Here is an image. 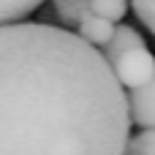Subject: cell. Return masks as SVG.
Segmentation results:
<instances>
[{
  "label": "cell",
  "mask_w": 155,
  "mask_h": 155,
  "mask_svg": "<svg viewBox=\"0 0 155 155\" xmlns=\"http://www.w3.org/2000/svg\"><path fill=\"white\" fill-rule=\"evenodd\" d=\"M112 71L117 76V82L123 84V90H131V87H142L147 84L155 76V54L144 46H136V49H128L123 54H117L112 63Z\"/></svg>",
  "instance_id": "obj_2"
},
{
  "label": "cell",
  "mask_w": 155,
  "mask_h": 155,
  "mask_svg": "<svg viewBox=\"0 0 155 155\" xmlns=\"http://www.w3.org/2000/svg\"><path fill=\"white\" fill-rule=\"evenodd\" d=\"M128 155H155V128H142L139 134L128 136Z\"/></svg>",
  "instance_id": "obj_9"
},
{
  "label": "cell",
  "mask_w": 155,
  "mask_h": 155,
  "mask_svg": "<svg viewBox=\"0 0 155 155\" xmlns=\"http://www.w3.org/2000/svg\"><path fill=\"white\" fill-rule=\"evenodd\" d=\"M128 5H134V14L139 16V22L155 35V0H128Z\"/></svg>",
  "instance_id": "obj_10"
},
{
  "label": "cell",
  "mask_w": 155,
  "mask_h": 155,
  "mask_svg": "<svg viewBox=\"0 0 155 155\" xmlns=\"http://www.w3.org/2000/svg\"><path fill=\"white\" fill-rule=\"evenodd\" d=\"M44 0H0V25L27 19Z\"/></svg>",
  "instance_id": "obj_6"
},
{
  "label": "cell",
  "mask_w": 155,
  "mask_h": 155,
  "mask_svg": "<svg viewBox=\"0 0 155 155\" xmlns=\"http://www.w3.org/2000/svg\"><path fill=\"white\" fill-rule=\"evenodd\" d=\"M125 104H128V120L139 128H155V76L142 84L125 90Z\"/></svg>",
  "instance_id": "obj_3"
},
{
  "label": "cell",
  "mask_w": 155,
  "mask_h": 155,
  "mask_svg": "<svg viewBox=\"0 0 155 155\" xmlns=\"http://www.w3.org/2000/svg\"><path fill=\"white\" fill-rule=\"evenodd\" d=\"M52 3H54V11L63 19V25H74V27L82 19V14L90 11V0H52Z\"/></svg>",
  "instance_id": "obj_7"
},
{
  "label": "cell",
  "mask_w": 155,
  "mask_h": 155,
  "mask_svg": "<svg viewBox=\"0 0 155 155\" xmlns=\"http://www.w3.org/2000/svg\"><path fill=\"white\" fill-rule=\"evenodd\" d=\"M128 136L101 49L46 22L0 25V155H125Z\"/></svg>",
  "instance_id": "obj_1"
},
{
  "label": "cell",
  "mask_w": 155,
  "mask_h": 155,
  "mask_svg": "<svg viewBox=\"0 0 155 155\" xmlns=\"http://www.w3.org/2000/svg\"><path fill=\"white\" fill-rule=\"evenodd\" d=\"M90 11L104 19L123 22V16L128 14V0H90Z\"/></svg>",
  "instance_id": "obj_8"
},
{
  "label": "cell",
  "mask_w": 155,
  "mask_h": 155,
  "mask_svg": "<svg viewBox=\"0 0 155 155\" xmlns=\"http://www.w3.org/2000/svg\"><path fill=\"white\" fill-rule=\"evenodd\" d=\"M125 155H128V153H125Z\"/></svg>",
  "instance_id": "obj_11"
},
{
  "label": "cell",
  "mask_w": 155,
  "mask_h": 155,
  "mask_svg": "<svg viewBox=\"0 0 155 155\" xmlns=\"http://www.w3.org/2000/svg\"><path fill=\"white\" fill-rule=\"evenodd\" d=\"M114 25H117V22L104 19V16L93 14V11H84L82 19L76 22V30H79L76 35H79L82 41H87L90 46L101 49V46L109 44V38H112V33H114Z\"/></svg>",
  "instance_id": "obj_4"
},
{
  "label": "cell",
  "mask_w": 155,
  "mask_h": 155,
  "mask_svg": "<svg viewBox=\"0 0 155 155\" xmlns=\"http://www.w3.org/2000/svg\"><path fill=\"white\" fill-rule=\"evenodd\" d=\"M136 46H144V38L139 30H134L131 25H114V33L109 38L106 46H101V54L106 57V63H112L117 54L128 52V49H136Z\"/></svg>",
  "instance_id": "obj_5"
}]
</instances>
